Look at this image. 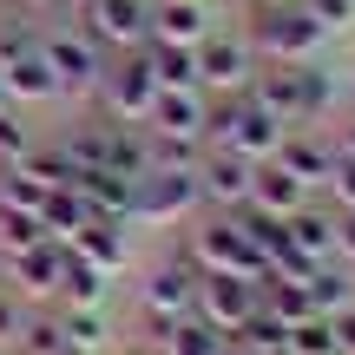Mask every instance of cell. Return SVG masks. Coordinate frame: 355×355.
I'll return each mask as SVG.
<instances>
[{
    "mask_svg": "<svg viewBox=\"0 0 355 355\" xmlns=\"http://www.w3.org/2000/svg\"><path fill=\"white\" fill-rule=\"evenodd\" d=\"M322 40H329V33L309 20L303 0H277V7H257L250 13V46H257V60H270V66H303V60H316Z\"/></svg>",
    "mask_w": 355,
    "mask_h": 355,
    "instance_id": "277c9868",
    "label": "cell"
},
{
    "mask_svg": "<svg viewBox=\"0 0 355 355\" xmlns=\"http://www.w3.org/2000/svg\"><path fill=\"white\" fill-rule=\"evenodd\" d=\"M329 322H336V355H355V303L343 316H329Z\"/></svg>",
    "mask_w": 355,
    "mask_h": 355,
    "instance_id": "d590c367",
    "label": "cell"
},
{
    "mask_svg": "<svg viewBox=\"0 0 355 355\" xmlns=\"http://www.w3.org/2000/svg\"><path fill=\"white\" fill-rule=\"evenodd\" d=\"M230 336L211 329V322L191 309V316H171V322H152V355H217Z\"/></svg>",
    "mask_w": 355,
    "mask_h": 355,
    "instance_id": "d6986e66",
    "label": "cell"
},
{
    "mask_svg": "<svg viewBox=\"0 0 355 355\" xmlns=\"http://www.w3.org/2000/svg\"><path fill=\"white\" fill-rule=\"evenodd\" d=\"M211 33V7L204 0H152V40L165 46H198Z\"/></svg>",
    "mask_w": 355,
    "mask_h": 355,
    "instance_id": "ffe728a7",
    "label": "cell"
},
{
    "mask_svg": "<svg viewBox=\"0 0 355 355\" xmlns=\"http://www.w3.org/2000/svg\"><path fill=\"white\" fill-rule=\"evenodd\" d=\"M283 119L263 112V105L250 99V92H230V99H211V112H204V145H217V152H237L250 158V165H270L283 145Z\"/></svg>",
    "mask_w": 355,
    "mask_h": 355,
    "instance_id": "7a4b0ae2",
    "label": "cell"
},
{
    "mask_svg": "<svg viewBox=\"0 0 355 355\" xmlns=\"http://www.w3.org/2000/svg\"><path fill=\"white\" fill-rule=\"evenodd\" d=\"M86 217H92V211H86V198H79L73 184H66V191H46V204H40V230H46L53 243H66Z\"/></svg>",
    "mask_w": 355,
    "mask_h": 355,
    "instance_id": "4316f807",
    "label": "cell"
},
{
    "mask_svg": "<svg viewBox=\"0 0 355 355\" xmlns=\"http://www.w3.org/2000/svg\"><path fill=\"white\" fill-rule=\"evenodd\" d=\"M257 355H290V343H283V349H257Z\"/></svg>",
    "mask_w": 355,
    "mask_h": 355,
    "instance_id": "f35d334b",
    "label": "cell"
},
{
    "mask_svg": "<svg viewBox=\"0 0 355 355\" xmlns=\"http://www.w3.org/2000/svg\"><path fill=\"white\" fill-rule=\"evenodd\" d=\"M105 296H112V277H105L99 263H86V257L66 250V257H60V290H53V309H105Z\"/></svg>",
    "mask_w": 355,
    "mask_h": 355,
    "instance_id": "ac0fdd59",
    "label": "cell"
},
{
    "mask_svg": "<svg viewBox=\"0 0 355 355\" xmlns=\"http://www.w3.org/2000/svg\"><path fill=\"white\" fill-rule=\"evenodd\" d=\"M79 26L92 33V46L112 60V53H139L152 40V0H92L79 13Z\"/></svg>",
    "mask_w": 355,
    "mask_h": 355,
    "instance_id": "30bf717a",
    "label": "cell"
},
{
    "mask_svg": "<svg viewBox=\"0 0 355 355\" xmlns=\"http://www.w3.org/2000/svg\"><path fill=\"white\" fill-rule=\"evenodd\" d=\"M184 257L198 263V277H250V283L270 277L263 250L237 230L230 211H198V230L184 237Z\"/></svg>",
    "mask_w": 355,
    "mask_h": 355,
    "instance_id": "3957f363",
    "label": "cell"
},
{
    "mask_svg": "<svg viewBox=\"0 0 355 355\" xmlns=\"http://www.w3.org/2000/svg\"><path fill=\"white\" fill-rule=\"evenodd\" d=\"M250 178L257 165L237 152H217V145H204V165H198V191H204V211H237V204H250Z\"/></svg>",
    "mask_w": 355,
    "mask_h": 355,
    "instance_id": "5bb4252c",
    "label": "cell"
},
{
    "mask_svg": "<svg viewBox=\"0 0 355 355\" xmlns=\"http://www.w3.org/2000/svg\"><path fill=\"white\" fill-rule=\"evenodd\" d=\"M53 7H66V20H79V13H86L92 0H53Z\"/></svg>",
    "mask_w": 355,
    "mask_h": 355,
    "instance_id": "74e56055",
    "label": "cell"
},
{
    "mask_svg": "<svg viewBox=\"0 0 355 355\" xmlns=\"http://www.w3.org/2000/svg\"><path fill=\"white\" fill-rule=\"evenodd\" d=\"M0 105H13V99H7V79H0Z\"/></svg>",
    "mask_w": 355,
    "mask_h": 355,
    "instance_id": "60d3db41",
    "label": "cell"
},
{
    "mask_svg": "<svg viewBox=\"0 0 355 355\" xmlns=\"http://www.w3.org/2000/svg\"><path fill=\"white\" fill-rule=\"evenodd\" d=\"M139 309H145V322L191 316V309H198V263H191L184 250H171L165 263H158L152 277L139 283Z\"/></svg>",
    "mask_w": 355,
    "mask_h": 355,
    "instance_id": "8fae6325",
    "label": "cell"
},
{
    "mask_svg": "<svg viewBox=\"0 0 355 355\" xmlns=\"http://www.w3.org/2000/svg\"><path fill=\"white\" fill-rule=\"evenodd\" d=\"M152 99H158V79H152V66H145V53H112V60H105V79H99L105 119L145 125V119H152Z\"/></svg>",
    "mask_w": 355,
    "mask_h": 355,
    "instance_id": "ba28073f",
    "label": "cell"
},
{
    "mask_svg": "<svg viewBox=\"0 0 355 355\" xmlns=\"http://www.w3.org/2000/svg\"><path fill=\"white\" fill-rule=\"evenodd\" d=\"M349 79H355V73H349Z\"/></svg>",
    "mask_w": 355,
    "mask_h": 355,
    "instance_id": "bcb514c9",
    "label": "cell"
},
{
    "mask_svg": "<svg viewBox=\"0 0 355 355\" xmlns=\"http://www.w3.org/2000/svg\"><path fill=\"white\" fill-rule=\"evenodd\" d=\"M40 237H46V230H40V217H33V211H7V204H0V257L33 250Z\"/></svg>",
    "mask_w": 355,
    "mask_h": 355,
    "instance_id": "f1b7e54d",
    "label": "cell"
},
{
    "mask_svg": "<svg viewBox=\"0 0 355 355\" xmlns=\"http://www.w3.org/2000/svg\"><path fill=\"white\" fill-rule=\"evenodd\" d=\"M217 355H243V349H237V343H224V349H217Z\"/></svg>",
    "mask_w": 355,
    "mask_h": 355,
    "instance_id": "ab89813d",
    "label": "cell"
},
{
    "mask_svg": "<svg viewBox=\"0 0 355 355\" xmlns=\"http://www.w3.org/2000/svg\"><path fill=\"white\" fill-rule=\"evenodd\" d=\"M60 336L73 355H112V322L105 309H60Z\"/></svg>",
    "mask_w": 355,
    "mask_h": 355,
    "instance_id": "484cf974",
    "label": "cell"
},
{
    "mask_svg": "<svg viewBox=\"0 0 355 355\" xmlns=\"http://www.w3.org/2000/svg\"><path fill=\"white\" fill-rule=\"evenodd\" d=\"M250 99L263 105V112H277L283 125H322V119L336 112V73H322L316 60L303 66H257L250 79Z\"/></svg>",
    "mask_w": 355,
    "mask_h": 355,
    "instance_id": "6da1fadb",
    "label": "cell"
},
{
    "mask_svg": "<svg viewBox=\"0 0 355 355\" xmlns=\"http://www.w3.org/2000/svg\"><path fill=\"white\" fill-rule=\"evenodd\" d=\"M257 283H263V277H257ZM257 283H250V277H198V316L211 322V329L237 336L243 322L257 316V303H263Z\"/></svg>",
    "mask_w": 355,
    "mask_h": 355,
    "instance_id": "4fadbf2b",
    "label": "cell"
},
{
    "mask_svg": "<svg viewBox=\"0 0 355 355\" xmlns=\"http://www.w3.org/2000/svg\"><path fill=\"white\" fill-rule=\"evenodd\" d=\"M145 66H152L158 92H204L198 86V46H165V40H145Z\"/></svg>",
    "mask_w": 355,
    "mask_h": 355,
    "instance_id": "603a6c76",
    "label": "cell"
},
{
    "mask_svg": "<svg viewBox=\"0 0 355 355\" xmlns=\"http://www.w3.org/2000/svg\"><path fill=\"white\" fill-rule=\"evenodd\" d=\"M336 263L355 270V211H336Z\"/></svg>",
    "mask_w": 355,
    "mask_h": 355,
    "instance_id": "e575fe53",
    "label": "cell"
},
{
    "mask_svg": "<svg viewBox=\"0 0 355 355\" xmlns=\"http://www.w3.org/2000/svg\"><path fill=\"white\" fill-rule=\"evenodd\" d=\"M283 230H290V243L309 257V263H329V257H336V211H329V204L309 198L303 211L283 217Z\"/></svg>",
    "mask_w": 355,
    "mask_h": 355,
    "instance_id": "44dd1931",
    "label": "cell"
},
{
    "mask_svg": "<svg viewBox=\"0 0 355 355\" xmlns=\"http://www.w3.org/2000/svg\"><path fill=\"white\" fill-rule=\"evenodd\" d=\"M33 132H26V119L20 112H13V105H0V165H20V158L26 152H33Z\"/></svg>",
    "mask_w": 355,
    "mask_h": 355,
    "instance_id": "4dcf8cb0",
    "label": "cell"
},
{
    "mask_svg": "<svg viewBox=\"0 0 355 355\" xmlns=\"http://www.w3.org/2000/svg\"><path fill=\"white\" fill-rule=\"evenodd\" d=\"M257 296H263V309L283 322V329L303 322V316H316V309H309V290H303V283H290V277H263V283H257Z\"/></svg>",
    "mask_w": 355,
    "mask_h": 355,
    "instance_id": "83f0119b",
    "label": "cell"
},
{
    "mask_svg": "<svg viewBox=\"0 0 355 355\" xmlns=\"http://www.w3.org/2000/svg\"><path fill=\"white\" fill-rule=\"evenodd\" d=\"M309 7V20L322 26V33H349L355 26V0H303Z\"/></svg>",
    "mask_w": 355,
    "mask_h": 355,
    "instance_id": "1f68e13d",
    "label": "cell"
},
{
    "mask_svg": "<svg viewBox=\"0 0 355 355\" xmlns=\"http://www.w3.org/2000/svg\"><path fill=\"white\" fill-rule=\"evenodd\" d=\"M257 66H263V60H257L250 33L211 26V33L198 40V86H204V99H230V92H250Z\"/></svg>",
    "mask_w": 355,
    "mask_h": 355,
    "instance_id": "5b68a950",
    "label": "cell"
},
{
    "mask_svg": "<svg viewBox=\"0 0 355 355\" xmlns=\"http://www.w3.org/2000/svg\"><path fill=\"white\" fill-rule=\"evenodd\" d=\"M66 250L86 257V263H99L105 277H119L125 257H132V230H125V217H86V224L66 237Z\"/></svg>",
    "mask_w": 355,
    "mask_h": 355,
    "instance_id": "2e32d148",
    "label": "cell"
},
{
    "mask_svg": "<svg viewBox=\"0 0 355 355\" xmlns=\"http://www.w3.org/2000/svg\"><path fill=\"white\" fill-rule=\"evenodd\" d=\"M303 290H309V309H316V316H343V309L355 303V270L329 257V263H316L303 277Z\"/></svg>",
    "mask_w": 355,
    "mask_h": 355,
    "instance_id": "cb8c5ba5",
    "label": "cell"
},
{
    "mask_svg": "<svg viewBox=\"0 0 355 355\" xmlns=\"http://www.w3.org/2000/svg\"><path fill=\"white\" fill-rule=\"evenodd\" d=\"M26 7H40V0H26Z\"/></svg>",
    "mask_w": 355,
    "mask_h": 355,
    "instance_id": "b9f144b4",
    "label": "cell"
},
{
    "mask_svg": "<svg viewBox=\"0 0 355 355\" xmlns=\"http://www.w3.org/2000/svg\"><path fill=\"white\" fill-rule=\"evenodd\" d=\"M316 198V191L303 184V178H290L277 165V158H270V165H257V178H250V204H263L270 217H290V211H303V204Z\"/></svg>",
    "mask_w": 355,
    "mask_h": 355,
    "instance_id": "7402d4cb",
    "label": "cell"
},
{
    "mask_svg": "<svg viewBox=\"0 0 355 355\" xmlns=\"http://www.w3.org/2000/svg\"><path fill=\"white\" fill-rule=\"evenodd\" d=\"M0 355H66V336H60V309L53 303H33L20 316V336H13Z\"/></svg>",
    "mask_w": 355,
    "mask_h": 355,
    "instance_id": "d4e9b609",
    "label": "cell"
},
{
    "mask_svg": "<svg viewBox=\"0 0 355 355\" xmlns=\"http://www.w3.org/2000/svg\"><path fill=\"white\" fill-rule=\"evenodd\" d=\"M191 211H204L198 171H165V165H152L145 178H132L125 224H178V217H191Z\"/></svg>",
    "mask_w": 355,
    "mask_h": 355,
    "instance_id": "8992f818",
    "label": "cell"
},
{
    "mask_svg": "<svg viewBox=\"0 0 355 355\" xmlns=\"http://www.w3.org/2000/svg\"><path fill=\"white\" fill-rule=\"evenodd\" d=\"M277 165L290 171V178H303L309 191H322V184H329V171H336V139H329V132H316V125H290V132H283V145H277Z\"/></svg>",
    "mask_w": 355,
    "mask_h": 355,
    "instance_id": "9a60e30c",
    "label": "cell"
},
{
    "mask_svg": "<svg viewBox=\"0 0 355 355\" xmlns=\"http://www.w3.org/2000/svg\"><path fill=\"white\" fill-rule=\"evenodd\" d=\"M145 355H152V349H145Z\"/></svg>",
    "mask_w": 355,
    "mask_h": 355,
    "instance_id": "f6af8a7d",
    "label": "cell"
},
{
    "mask_svg": "<svg viewBox=\"0 0 355 355\" xmlns=\"http://www.w3.org/2000/svg\"><path fill=\"white\" fill-rule=\"evenodd\" d=\"M66 355H73V349H66Z\"/></svg>",
    "mask_w": 355,
    "mask_h": 355,
    "instance_id": "ee69618b",
    "label": "cell"
},
{
    "mask_svg": "<svg viewBox=\"0 0 355 355\" xmlns=\"http://www.w3.org/2000/svg\"><path fill=\"white\" fill-rule=\"evenodd\" d=\"M0 79H7L13 105H53L60 99V79H53L46 53H40V33H26V26L0 33Z\"/></svg>",
    "mask_w": 355,
    "mask_h": 355,
    "instance_id": "52a82bcc",
    "label": "cell"
},
{
    "mask_svg": "<svg viewBox=\"0 0 355 355\" xmlns=\"http://www.w3.org/2000/svg\"><path fill=\"white\" fill-rule=\"evenodd\" d=\"M40 53H46V66H53V79H60V92H99V79H105V53L92 46V33L86 26H53V33H40Z\"/></svg>",
    "mask_w": 355,
    "mask_h": 355,
    "instance_id": "9c48e42d",
    "label": "cell"
},
{
    "mask_svg": "<svg viewBox=\"0 0 355 355\" xmlns=\"http://www.w3.org/2000/svg\"><path fill=\"white\" fill-rule=\"evenodd\" d=\"M132 355H145V349H132Z\"/></svg>",
    "mask_w": 355,
    "mask_h": 355,
    "instance_id": "7bdbcfd3",
    "label": "cell"
},
{
    "mask_svg": "<svg viewBox=\"0 0 355 355\" xmlns=\"http://www.w3.org/2000/svg\"><path fill=\"white\" fill-rule=\"evenodd\" d=\"M26 309H33V303H20V296H13L7 283H0V349H7L13 336H20V316H26Z\"/></svg>",
    "mask_w": 355,
    "mask_h": 355,
    "instance_id": "836d02e7",
    "label": "cell"
},
{
    "mask_svg": "<svg viewBox=\"0 0 355 355\" xmlns=\"http://www.w3.org/2000/svg\"><path fill=\"white\" fill-rule=\"evenodd\" d=\"M290 355H336V322H329V316L290 322Z\"/></svg>",
    "mask_w": 355,
    "mask_h": 355,
    "instance_id": "f546056e",
    "label": "cell"
},
{
    "mask_svg": "<svg viewBox=\"0 0 355 355\" xmlns=\"http://www.w3.org/2000/svg\"><path fill=\"white\" fill-rule=\"evenodd\" d=\"M60 257H66V243L40 237L33 250L0 257V277H7V290L20 296V303H53V290H60Z\"/></svg>",
    "mask_w": 355,
    "mask_h": 355,
    "instance_id": "7c38bea8",
    "label": "cell"
},
{
    "mask_svg": "<svg viewBox=\"0 0 355 355\" xmlns=\"http://www.w3.org/2000/svg\"><path fill=\"white\" fill-rule=\"evenodd\" d=\"M329 139H336V152H343V158H355V119H343V125H336Z\"/></svg>",
    "mask_w": 355,
    "mask_h": 355,
    "instance_id": "8d00e7d4",
    "label": "cell"
},
{
    "mask_svg": "<svg viewBox=\"0 0 355 355\" xmlns=\"http://www.w3.org/2000/svg\"><path fill=\"white\" fill-rule=\"evenodd\" d=\"M329 211H355V158H343L336 152V171H329Z\"/></svg>",
    "mask_w": 355,
    "mask_h": 355,
    "instance_id": "d6a6232c",
    "label": "cell"
},
{
    "mask_svg": "<svg viewBox=\"0 0 355 355\" xmlns=\"http://www.w3.org/2000/svg\"><path fill=\"white\" fill-rule=\"evenodd\" d=\"M204 112H211L204 92H158L145 132H152V139H204Z\"/></svg>",
    "mask_w": 355,
    "mask_h": 355,
    "instance_id": "e0dca14e",
    "label": "cell"
}]
</instances>
